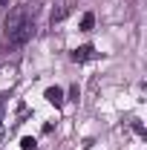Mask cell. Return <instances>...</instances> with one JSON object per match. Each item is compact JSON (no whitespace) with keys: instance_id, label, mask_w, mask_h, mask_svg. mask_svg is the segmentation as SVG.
Returning <instances> with one entry per match:
<instances>
[{"instance_id":"5b68a950","label":"cell","mask_w":147,"mask_h":150,"mask_svg":"<svg viewBox=\"0 0 147 150\" xmlns=\"http://www.w3.org/2000/svg\"><path fill=\"white\" fill-rule=\"evenodd\" d=\"M35 144H37V142L32 139V136H26V139H20V147H23V150H37Z\"/></svg>"},{"instance_id":"52a82bcc","label":"cell","mask_w":147,"mask_h":150,"mask_svg":"<svg viewBox=\"0 0 147 150\" xmlns=\"http://www.w3.org/2000/svg\"><path fill=\"white\" fill-rule=\"evenodd\" d=\"M3 104H6V95H0V112H3Z\"/></svg>"},{"instance_id":"ba28073f","label":"cell","mask_w":147,"mask_h":150,"mask_svg":"<svg viewBox=\"0 0 147 150\" xmlns=\"http://www.w3.org/2000/svg\"><path fill=\"white\" fill-rule=\"evenodd\" d=\"M0 6H6V0H0Z\"/></svg>"},{"instance_id":"277c9868","label":"cell","mask_w":147,"mask_h":150,"mask_svg":"<svg viewBox=\"0 0 147 150\" xmlns=\"http://www.w3.org/2000/svg\"><path fill=\"white\" fill-rule=\"evenodd\" d=\"M92 26H95V15H84L81 18V32H92Z\"/></svg>"},{"instance_id":"7a4b0ae2","label":"cell","mask_w":147,"mask_h":150,"mask_svg":"<svg viewBox=\"0 0 147 150\" xmlns=\"http://www.w3.org/2000/svg\"><path fill=\"white\" fill-rule=\"evenodd\" d=\"M90 58H95V49H92L90 43H87V46H78V49L72 52V61H75V64H84V61H90Z\"/></svg>"},{"instance_id":"6da1fadb","label":"cell","mask_w":147,"mask_h":150,"mask_svg":"<svg viewBox=\"0 0 147 150\" xmlns=\"http://www.w3.org/2000/svg\"><path fill=\"white\" fill-rule=\"evenodd\" d=\"M32 35H35V23H32V18L20 20V23H15V26H6V43H9V46H23Z\"/></svg>"},{"instance_id":"3957f363","label":"cell","mask_w":147,"mask_h":150,"mask_svg":"<svg viewBox=\"0 0 147 150\" xmlns=\"http://www.w3.org/2000/svg\"><path fill=\"white\" fill-rule=\"evenodd\" d=\"M46 101H49L52 107H64V90H61V87H49V90H46Z\"/></svg>"},{"instance_id":"8992f818","label":"cell","mask_w":147,"mask_h":150,"mask_svg":"<svg viewBox=\"0 0 147 150\" xmlns=\"http://www.w3.org/2000/svg\"><path fill=\"white\" fill-rule=\"evenodd\" d=\"M66 15H69V9H55V12H52V23H55V20H64Z\"/></svg>"}]
</instances>
